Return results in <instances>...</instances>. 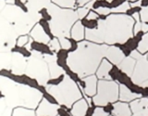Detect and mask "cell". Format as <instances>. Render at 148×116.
I'll list each match as a JSON object with an SVG mask.
<instances>
[{
  "label": "cell",
  "instance_id": "cell-1",
  "mask_svg": "<svg viewBox=\"0 0 148 116\" xmlns=\"http://www.w3.org/2000/svg\"><path fill=\"white\" fill-rule=\"evenodd\" d=\"M1 18L2 52L10 50L16 43V38L25 35L41 20L39 12H25L16 5H6L0 13Z\"/></svg>",
  "mask_w": 148,
  "mask_h": 116
},
{
  "label": "cell",
  "instance_id": "cell-2",
  "mask_svg": "<svg viewBox=\"0 0 148 116\" xmlns=\"http://www.w3.org/2000/svg\"><path fill=\"white\" fill-rule=\"evenodd\" d=\"M133 27L132 17L113 14L108 15L106 20H99L96 28L86 29L85 37L96 44H124L134 35Z\"/></svg>",
  "mask_w": 148,
  "mask_h": 116
},
{
  "label": "cell",
  "instance_id": "cell-3",
  "mask_svg": "<svg viewBox=\"0 0 148 116\" xmlns=\"http://www.w3.org/2000/svg\"><path fill=\"white\" fill-rule=\"evenodd\" d=\"M108 48L106 45L82 41L78 44L76 50L69 53L67 65L80 78H85L96 72Z\"/></svg>",
  "mask_w": 148,
  "mask_h": 116
},
{
  "label": "cell",
  "instance_id": "cell-4",
  "mask_svg": "<svg viewBox=\"0 0 148 116\" xmlns=\"http://www.w3.org/2000/svg\"><path fill=\"white\" fill-rule=\"evenodd\" d=\"M1 92L5 101L10 107H24L35 109L42 100L43 94L38 89L29 86L18 84L10 78L1 76Z\"/></svg>",
  "mask_w": 148,
  "mask_h": 116
},
{
  "label": "cell",
  "instance_id": "cell-5",
  "mask_svg": "<svg viewBox=\"0 0 148 116\" xmlns=\"http://www.w3.org/2000/svg\"><path fill=\"white\" fill-rule=\"evenodd\" d=\"M47 12L50 16L49 28L52 35L58 38L69 37L71 35V29L78 21V12L71 8H65L56 4H50Z\"/></svg>",
  "mask_w": 148,
  "mask_h": 116
},
{
  "label": "cell",
  "instance_id": "cell-6",
  "mask_svg": "<svg viewBox=\"0 0 148 116\" xmlns=\"http://www.w3.org/2000/svg\"><path fill=\"white\" fill-rule=\"evenodd\" d=\"M46 92L52 96L59 105H64L67 108H71L82 97L77 84L67 74L58 85L46 86Z\"/></svg>",
  "mask_w": 148,
  "mask_h": 116
},
{
  "label": "cell",
  "instance_id": "cell-7",
  "mask_svg": "<svg viewBox=\"0 0 148 116\" xmlns=\"http://www.w3.org/2000/svg\"><path fill=\"white\" fill-rule=\"evenodd\" d=\"M25 73L34 79L40 86H45L50 79L48 63L44 59V55L39 51H32V56L28 59Z\"/></svg>",
  "mask_w": 148,
  "mask_h": 116
},
{
  "label": "cell",
  "instance_id": "cell-8",
  "mask_svg": "<svg viewBox=\"0 0 148 116\" xmlns=\"http://www.w3.org/2000/svg\"><path fill=\"white\" fill-rule=\"evenodd\" d=\"M119 87L113 80H100L97 85V93L94 97L92 101L96 106H106L111 102L117 101Z\"/></svg>",
  "mask_w": 148,
  "mask_h": 116
},
{
  "label": "cell",
  "instance_id": "cell-9",
  "mask_svg": "<svg viewBox=\"0 0 148 116\" xmlns=\"http://www.w3.org/2000/svg\"><path fill=\"white\" fill-rule=\"evenodd\" d=\"M132 81L140 87H148V59L146 56H142L137 59L132 74Z\"/></svg>",
  "mask_w": 148,
  "mask_h": 116
},
{
  "label": "cell",
  "instance_id": "cell-10",
  "mask_svg": "<svg viewBox=\"0 0 148 116\" xmlns=\"http://www.w3.org/2000/svg\"><path fill=\"white\" fill-rule=\"evenodd\" d=\"M27 61L25 57L23 55L13 52L10 56V61H9V67L8 70H10L12 73L16 74V75H21L26 71L27 67Z\"/></svg>",
  "mask_w": 148,
  "mask_h": 116
},
{
  "label": "cell",
  "instance_id": "cell-11",
  "mask_svg": "<svg viewBox=\"0 0 148 116\" xmlns=\"http://www.w3.org/2000/svg\"><path fill=\"white\" fill-rule=\"evenodd\" d=\"M58 109L59 105L53 104L47 99H43L36 110V116H58Z\"/></svg>",
  "mask_w": 148,
  "mask_h": 116
},
{
  "label": "cell",
  "instance_id": "cell-12",
  "mask_svg": "<svg viewBox=\"0 0 148 116\" xmlns=\"http://www.w3.org/2000/svg\"><path fill=\"white\" fill-rule=\"evenodd\" d=\"M44 59L48 63L49 72H50V78L57 79L61 75V74H64L65 71L63 70L62 67H60L58 64V62H57L58 58L56 55L45 54V55H44Z\"/></svg>",
  "mask_w": 148,
  "mask_h": 116
},
{
  "label": "cell",
  "instance_id": "cell-13",
  "mask_svg": "<svg viewBox=\"0 0 148 116\" xmlns=\"http://www.w3.org/2000/svg\"><path fill=\"white\" fill-rule=\"evenodd\" d=\"M131 109L133 116H148V99L143 97L133 100L131 103Z\"/></svg>",
  "mask_w": 148,
  "mask_h": 116
},
{
  "label": "cell",
  "instance_id": "cell-14",
  "mask_svg": "<svg viewBox=\"0 0 148 116\" xmlns=\"http://www.w3.org/2000/svg\"><path fill=\"white\" fill-rule=\"evenodd\" d=\"M26 7L28 11L39 12L41 9L47 8L51 4V0H21Z\"/></svg>",
  "mask_w": 148,
  "mask_h": 116
},
{
  "label": "cell",
  "instance_id": "cell-15",
  "mask_svg": "<svg viewBox=\"0 0 148 116\" xmlns=\"http://www.w3.org/2000/svg\"><path fill=\"white\" fill-rule=\"evenodd\" d=\"M106 57L114 65L120 64V62L125 59V56H124V53L122 52V50L115 46H111L108 48Z\"/></svg>",
  "mask_w": 148,
  "mask_h": 116
},
{
  "label": "cell",
  "instance_id": "cell-16",
  "mask_svg": "<svg viewBox=\"0 0 148 116\" xmlns=\"http://www.w3.org/2000/svg\"><path fill=\"white\" fill-rule=\"evenodd\" d=\"M31 36L34 41L38 42L41 44H48L50 42V37L45 32L44 28L42 27L39 23L34 25L31 31Z\"/></svg>",
  "mask_w": 148,
  "mask_h": 116
},
{
  "label": "cell",
  "instance_id": "cell-17",
  "mask_svg": "<svg viewBox=\"0 0 148 116\" xmlns=\"http://www.w3.org/2000/svg\"><path fill=\"white\" fill-rule=\"evenodd\" d=\"M83 82L85 84V86H84V92L87 96L89 97H92V96H95V93H96V86L98 85V82H97V76L92 74V75H89L85 78H83Z\"/></svg>",
  "mask_w": 148,
  "mask_h": 116
},
{
  "label": "cell",
  "instance_id": "cell-18",
  "mask_svg": "<svg viewBox=\"0 0 148 116\" xmlns=\"http://www.w3.org/2000/svg\"><path fill=\"white\" fill-rule=\"evenodd\" d=\"M111 69H112V63H110L108 59H103L99 65L98 70L96 71V76L100 79L111 80V77L109 75Z\"/></svg>",
  "mask_w": 148,
  "mask_h": 116
},
{
  "label": "cell",
  "instance_id": "cell-19",
  "mask_svg": "<svg viewBox=\"0 0 148 116\" xmlns=\"http://www.w3.org/2000/svg\"><path fill=\"white\" fill-rule=\"evenodd\" d=\"M135 65H136L135 59L130 56V57L125 58L118 66L122 72L126 73L129 76H132V74L134 71V68H135Z\"/></svg>",
  "mask_w": 148,
  "mask_h": 116
},
{
  "label": "cell",
  "instance_id": "cell-20",
  "mask_svg": "<svg viewBox=\"0 0 148 116\" xmlns=\"http://www.w3.org/2000/svg\"><path fill=\"white\" fill-rule=\"evenodd\" d=\"M142 95L137 94V93H132L125 85L119 86V99L123 102L132 101L134 99L141 97Z\"/></svg>",
  "mask_w": 148,
  "mask_h": 116
},
{
  "label": "cell",
  "instance_id": "cell-21",
  "mask_svg": "<svg viewBox=\"0 0 148 116\" xmlns=\"http://www.w3.org/2000/svg\"><path fill=\"white\" fill-rule=\"evenodd\" d=\"M88 104L89 103L85 99H79L72 106V109L71 111V114L73 116H85L86 111L88 110Z\"/></svg>",
  "mask_w": 148,
  "mask_h": 116
},
{
  "label": "cell",
  "instance_id": "cell-22",
  "mask_svg": "<svg viewBox=\"0 0 148 116\" xmlns=\"http://www.w3.org/2000/svg\"><path fill=\"white\" fill-rule=\"evenodd\" d=\"M112 113L114 116H131L132 111L130 107L125 102H117L113 104Z\"/></svg>",
  "mask_w": 148,
  "mask_h": 116
},
{
  "label": "cell",
  "instance_id": "cell-23",
  "mask_svg": "<svg viewBox=\"0 0 148 116\" xmlns=\"http://www.w3.org/2000/svg\"><path fill=\"white\" fill-rule=\"evenodd\" d=\"M84 26L81 21H77L71 29V37L75 41H81L84 37Z\"/></svg>",
  "mask_w": 148,
  "mask_h": 116
},
{
  "label": "cell",
  "instance_id": "cell-24",
  "mask_svg": "<svg viewBox=\"0 0 148 116\" xmlns=\"http://www.w3.org/2000/svg\"><path fill=\"white\" fill-rule=\"evenodd\" d=\"M12 116H36V113H34L32 109L18 107L13 110Z\"/></svg>",
  "mask_w": 148,
  "mask_h": 116
},
{
  "label": "cell",
  "instance_id": "cell-25",
  "mask_svg": "<svg viewBox=\"0 0 148 116\" xmlns=\"http://www.w3.org/2000/svg\"><path fill=\"white\" fill-rule=\"evenodd\" d=\"M52 2L65 8H72L75 5V0H52Z\"/></svg>",
  "mask_w": 148,
  "mask_h": 116
},
{
  "label": "cell",
  "instance_id": "cell-26",
  "mask_svg": "<svg viewBox=\"0 0 148 116\" xmlns=\"http://www.w3.org/2000/svg\"><path fill=\"white\" fill-rule=\"evenodd\" d=\"M138 50L140 52L143 53H145L148 51V32L146 34L143 36L142 40L140 41V43L138 45Z\"/></svg>",
  "mask_w": 148,
  "mask_h": 116
},
{
  "label": "cell",
  "instance_id": "cell-27",
  "mask_svg": "<svg viewBox=\"0 0 148 116\" xmlns=\"http://www.w3.org/2000/svg\"><path fill=\"white\" fill-rule=\"evenodd\" d=\"M132 7H131V5H130V3L128 1H126L118 7L111 8V10H112V12H114V13H125V12H127Z\"/></svg>",
  "mask_w": 148,
  "mask_h": 116
},
{
  "label": "cell",
  "instance_id": "cell-28",
  "mask_svg": "<svg viewBox=\"0 0 148 116\" xmlns=\"http://www.w3.org/2000/svg\"><path fill=\"white\" fill-rule=\"evenodd\" d=\"M0 103H1V116H11L12 107L6 103L4 97H2L1 100H0Z\"/></svg>",
  "mask_w": 148,
  "mask_h": 116
},
{
  "label": "cell",
  "instance_id": "cell-29",
  "mask_svg": "<svg viewBox=\"0 0 148 116\" xmlns=\"http://www.w3.org/2000/svg\"><path fill=\"white\" fill-rule=\"evenodd\" d=\"M49 48L51 51H55V52H58L59 51L60 48H61V46H60V43H59V40H58L57 38H55L53 40H51L49 42Z\"/></svg>",
  "mask_w": 148,
  "mask_h": 116
},
{
  "label": "cell",
  "instance_id": "cell-30",
  "mask_svg": "<svg viewBox=\"0 0 148 116\" xmlns=\"http://www.w3.org/2000/svg\"><path fill=\"white\" fill-rule=\"evenodd\" d=\"M59 43L61 48L65 50H68L71 48V43L69 42V40L67 38V37H61V38H58Z\"/></svg>",
  "mask_w": 148,
  "mask_h": 116
},
{
  "label": "cell",
  "instance_id": "cell-31",
  "mask_svg": "<svg viewBox=\"0 0 148 116\" xmlns=\"http://www.w3.org/2000/svg\"><path fill=\"white\" fill-rule=\"evenodd\" d=\"M140 16H141V20L143 22H148V5L142 8Z\"/></svg>",
  "mask_w": 148,
  "mask_h": 116
},
{
  "label": "cell",
  "instance_id": "cell-32",
  "mask_svg": "<svg viewBox=\"0 0 148 116\" xmlns=\"http://www.w3.org/2000/svg\"><path fill=\"white\" fill-rule=\"evenodd\" d=\"M96 13H98L99 15H108V14L110 12H112V10H111V8H106V7H99L96 8Z\"/></svg>",
  "mask_w": 148,
  "mask_h": 116
},
{
  "label": "cell",
  "instance_id": "cell-33",
  "mask_svg": "<svg viewBox=\"0 0 148 116\" xmlns=\"http://www.w3.org/2000/svg\"><path fill=\"white\" fill-rule=\"evenodd\" d=\"M78 12V16H79V19H83L84 17H86L88 15V12H89V8H85L83 6L82 8H80L77 10Z\"/></svg>",
  "mask_w": 148,
  "mask_h": 116
},
{
  "label": "cell",
  "instance_id": "cell-34",
  "mask_svg": "<svg viewBox=\"0 0 148 116\" xmlns=\"http://www.w3.org/2000/svg\"><path fill=\"white\" fill-rule=\"evenodd\" d=\"M28 41H29V38H28L27 35H21L17 41V45L18 46H25Z\"/></svg>",
  "mask_w": 148,
  "mask_h": 116
},
{
  "label": "cell",
  "instance_id": "cell-35",
  "mask_svg": "<svg viewBox=\"0 0 148 116\" xmlns=\"http://www.w3.org/2000/svg\"><path fill=\"white\" fill-rule=\"evenodd\" d=\"M92 116H108V114L102 108H96Z\"/></svg>",
  "mask_w": 148,
  "mask_h": 116
},
{
  "label": "cell",
  "instance_id": "cell-36",
  "mask_svg": "<svg viewBox=\"0 0 148 116\" xmlns=\"http://www.w3.org/2000/svg\"><path fill=\"white\" fill-rule=\"evenodd\" d=\"M142 31V23L140 21H136V23L134 24V27H133V34L134 35H136L139 32Z\"/></svg>",
  "mask_w": 148,
  "mask_h": 116
},
{
  "label": "cell",
  "instance_id": "cell-37",
  "mask_svg": "<svg viewBox=\"0 0 148 116\" xmlns=\"http://www.w3.org/2000/svg\"><path fill=\"white\" fill-rule=\"evenodd\" d=\"M141 54L142 53L139 50H133V51H132V53H131V57L133 58L134 59H139L142 57Z\"/></svg>",
  "mask_w": 148,
  "mask_h": 116
},
{
  "label": "cell",
  "instance_id": "cell-38",
  "mask_svg": "<svg viewBox=\"0 0 148 116\" xmlns=\"http://www.w3.org/2000/svg\"><path fill=\"white\" fill-rule=\"evenodd\" d=\"M97 14H98V13L94 12V11L89 12V14H88V15H87V20H88V21L96 20V19L98 18V15H97Z\"/></svg>",
  "mask_w": 148,
  "mask_h": 116
},
{
  "label": "cell",
  "instance_id": "cell-39",
  "mask_svg": "<svg viewBox=\"0 0 148 116\" xmlns=\"http://www.w3.org/2000/svg\"><path fill=\"white\" fill-rule=\"evenodd\" d=\"M141 5H142V0H137V1L132 2L131 4V7L132 8H139V7H141Z\"/></svg>",
  "mask_w": 148,
  "mask_h": 116
},
{
  "label": "cell",
  "instance_id": "cell-40",
  "mask_svg": "<svg viewBox=\"0 0 148 116\" xmlns=\"http://www.w3.org/2000/svg\"><path fill=\"white\" fill-rule=\"evenodd\" d=\"M78 1V4H79V6H85V5L87 3H89L90 1H92V0H77Z\"/></svg>",
  "mask_w": 148,
  "mask_h": 116
},
{
  "label": "cell",
  "instance_id": "cell-41",
  "mask_svg": "<svg viewBox=\"0 0 148 116\" xmlns=\"http://www.w3.org/2000/svg\"><path fill=\"white\" fill-rule=\"evenodd\" d=\"M142 31L145 32H148V23H146V22L142 23Z\"/></svg>",
  "mask_w": 148,
  "mask_h": 116
},
{
  "label": "cell",
  "instance_id": "cell-42",
  "mask_svg": "<svg viewBox=\"0 0 148 116\" xmlns=\"http://www.w3.org/2000/svg\"><path fill=\"white\" fill-rule=\"evenodd\" d=\"M132 18H133L136 21H140V18H141L140 13H138V12L133 13V14H132Z\"/></svg>",
  "mask_w": 148,
  "mask_h": 116
},
{
  "label": "cell",
  "instance_id": "cell-43",
  "mask_svg": "<svg viewBox=\"0 0 148 116\" xmlns=\"http://www.w3.org/2000/svg\"><path fill=\"white\" fill-rule=\"evenodd\" d=\"M94 4H95V0H92V1H90L89 3H87L84 7L87 8H89V9H91L92 8V6H94Z\"/></svg>",
  "mask_w": 148,
  "mask_h": 116
},
{
  "label": "cell",
  "instance_id": "cell-44",
  "mask_svg": "<svg viewBox=\"0 0 148 116\" xmlns=\"http://www.w3.org/2000/svg\"><path fill=\"white\" fill-rule=\"evenodd\" d=\"M6 1H4V0H0V10H2V9L6 7Z\"/></svg>",
  "mask_w": 148,
  "mask_h": 116
},
{
  "label": "cell",
  "instance_id": "cell-45",
  "mask_svg": "<svg viewBox=\"0 0 148 116\" xmlns=\"http://www.w3.org/2000/svg\"><path fill=\"white\" fill-rule=\"evenodd\" d=\"M7 4H10V5H13L14 4V0H7Z\"/></svg>",
  "mask_w": 148,
  "mask_h": 116
},
{
  "label": "cell",
  "instance_id": "cell-46",
  "mask_svg": "<svg viewBox=\"0 0 148 116\" xmlns=\"http://www.w3.org/2000/svg\"><path fill=\"white\" fill-rule=\"evenodd\" d=\"M135 1H137V0H128V2H135Z\"/></svg>",
  "mask_w": 148,
  "mask_h": 116
},
{
  "label": "cell",
  "instance_id": "cell-47",
  "mask_svg": "<svg viewBox=\"0 0 148 116\" xmlns=\"http://www.w3.org/2000/svg\"><path fill=\"white\" fill-rule=\"evenodd\" d=\"M108 2H112V1H114V0H106Z\"/></svg>",
  "mask_w": 148,
  "mask_h": 116
},
{
  "label": "cell",
  "instance_id": "cell-48",
  "mask_svg": "<svg viewBox=\"0 0 148 116\" xmlns=\"http://www.w3.org/2000/svg\"><path fill=\"white\" fill-rule=\"evenodd\" d=\"M146 57H147V59H148V54H147V55H146Z\"/></svg>",
  "mask_w": 148,
  "mask_h": 116
}]
</instances>
